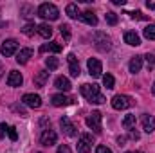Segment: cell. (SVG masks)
Instances as JSON below:
<instances>
[{
	"label": "cell",
	"instance_id": "29",
	"mask_svg": "<svg viewBox=\"0 0 155 153\" xmlns=\"http://www.w3.org/2000/svg\"><path fill=\"white\" fill-rule=\"evenodd\" d=\"M60 33H61V36L65 40H71V27H69L67 24H61V25H60Z\"/></svg>",
	"mask_w": 155,
	"mask_h": 153
},
{
	"label": "cell",
	"instance_id": "35",
	"mask_svg": "<svg viewBox=\"0 0 155 153\" xmlns=\"http://www.w3.org/2000/svg\"><path fill=\"white\" fill-rule=\"evenodd\" d=\"M58 153H72V151H71V148L67 144H60L58 146Z\"/></svg>",
	"mask_w": 155,
	"mask_h": 153
},
{
	"label": "cell",
	"instance_id": "14",
	"mask_svg": "<svg viewBox=\"0 0 155 153\" xmlns=\"http://www.w3.org/2000/svg\"><path fill=\"white\" fill-rule=\"evenodd\" d=\"M22 83H24V77H22V74L18 70H11L9 72V76H7V85L9 86H20Z\"/></svg>",
	"mask_w": 155,
	"mask_h": 153
},
{
	"label": "cell",
	"instance_id": "41",
	"mask_svg": "<svg viewBox=\"0 0 155 153\" xmlns=\"http://www.w3.org/2000/svg\"><path fill=\"white\" fill-rule=\"evenodd\" d=\"M2 72H4V67H2V63H0V77H2Z\"/></svg>",
	"mask_w": 155,
	"mask_h": 153
},
{
	"label": "cell",
	"instance_id": "30",
	"mask_svg": "<svg viewBox=\"0 0 155 153\" xmlns=\"http://www.w3.org/2000/svg\"><path fill=\"white\" fill-rule=\"evenodd\" d=\"M35 31H36V27H35L33 24H27V25H24V27H22V33H24L25 36H33V34H35Z\"/></svg>",
	"mask_w": 155,
	"mask_h": 153
},
{
	"label": "cell",
	"instance_id": "28",
	"mask_svg": "<svg viewBox=\"0 0 155 153\" xmlns=\"http://www.w3.org/2000/svg\"><path fill=\"white\" fill-rule=\"evenodd\" d=\"M103 85L107 86V88H114V85H116V79L112 74H105L103 76Z\"/></svg>",
	"mask_w": 155,
	"mask_h": 153
},
{
	"label": "cell",
	"instance_id": "2",
	"mask_svg": "<svg viewBox=\"0 0 155 153\" xmlns=\"http://www.w3.org/2000/svg\"><path fill=\"white\" fill-rule=\"evenodd\" d=\"M38 16L43 18V20H58L60 11H58V7H56L54 4L45 2V4H41L38 7Z\"/></svg>",
	"mask_w": 155,
	"mask_h": 153
},
{
	"label": "cell",
	"instance_id": "19",
	"mask_svg": "<svg viewBox=\"0 0 155 153\" xmlns=\"http://www.w3.org/2000/svg\"><path fill=\"white\" fill-rule=\"evenodd\" d=\"M36 31H38L40 36L45 38V40H49L52 36V27H51L49 24H40V25H36Z\"/></svg>",
	"mask_w": 155,
	"mask_h": 153
},
{
	"label": "cell",
	"instance_id": "36",
	"mask_svg": "<svg viewBox=\"0 0 155 153\" xmlns=\"http://www.w3.org/2000/svg\"><path fill=\"white\" fill-rule=\"evenodd\" d=\"M96 153H112V150H108L107 146H97L96 148Z\"/></svg>",
	"mask_w": 155,
	"mask_h": 153
},
{
	"label": "cell",
	"instance_id": "42",
	"mask_svg": "<svg viewBox=\"0 0 155 153\" xmlns=\"http://www.w3.org/2000/svg\"><path fill=\"white\" fill-rule=\"evenodd\" d=\"M152 92H153V96H155V83H153V88H152Z\"/></svg>",
	"mask_w": 155,
	"mask_h": 153
},
{
	"label": "cell",
	"instance_id": "5",
	"mask_svg": "<svg viewBox=\"0 0 155 153\" xmlns=\"http://www.w3.org/2000/svg\"><path fill=\"white\" fill-rule=\"evenodd\" d=\"M16 50H18V41H16V40H5V41L2 43V47H0V52H2V56H5V58L13 56Z\"/></svg>",
	"mask_w": 155,
	"mask_h": 153
},
{
	"label": "cell",
	"instance_id": "4",
	"mask_svg": "<svg viewBox=\"0 0 155 153\" xmlns=\"http://www.w3.org/2000/svg\"><path fill=\"white\" fill-rule=\"evenodd\" d=\"M101 119H103V115L99 114V112H92L87 117V126L90 130H94L96 133H99L101 132Z\"/></svg>",
	"mask_w": 155,
	"mask_h": 153
},
{
	"label": "cell",
	"instance_id": "17",
	"mask_svg": "<svg viewBox=\"0 0 155 153\" xmlns=\"http://www.w3.org/2000/svg\"><path fill=\"white\" fill-rule=\"evenodd\" d=\"M143 128H144L146 133H152L155 130V117L153 115H148V114L143 115Z\"/></svg>",
	"mask_w": 155,
	"mask_h": 153
},
{
	"label": "cell",
	"instance_id": "3",
	"mask_svg": "<svg viewBox=\"0 0 155 153\" xmlns=\"http://www.w3.org/2000/svg\"><path fill=\"white\" fill-rule=\"evenodd\" d=\"M134 105V101H132V97H128V96H123V94H117L112 97V106L116 108V110H126V108H130Z\"/></svg>",
	"mask_w": 155,
	"mask_h": 153
},
{
	"label": "cell",
	"instance_id": "40",
	"mask_svg": "<svg viewBox=\"0 0 155 153\" xmlns=\"http://www.w3.org/2000/svg\"><path fill=\"white\" fill-rule=\"evenodd\" d=\"M112 2H114L116 5H124V4H126V0H112Z\"/></svg>",
	"mask_w": 155,
	"mask_h": 153
},
{
	"label": "cell",
	"instance_id": "7",
	"mask_svg": "<svg viewBox=\"0 0 155 153\" xmlns=\"http://www.w3.org/2000/svg\"><path fill=\"white\" fill-rule=\"evenodd\" d=\"M22 103L25 106H29V108H40L41 106V97L38 94H25L22 97Z\"/></svg>",
	"mask_w": 155,
	"mask_h": 153
},
{
	"label": "cell",
	"instance_id": "44",
	"mask_svg": "<svg viewBox=\"0 0 155 153\" xmlns=\"http://www.w3.org/2000/svg\"><path fill=\"white\" fill-rule=\"evenodd\" d=\"M38 153H41V151H38Z\"/></svg>",
	"mask_w": 155,
	"mask_h": 153
},
{
	"label": "cell",
	"instance_id": "6",
	"mask_svg": "<svg viewBox=\"0 0 155 153\" xmlns=\"http://www.w3.org/2000/svg\"><path fill=\"white\" fill-rule=\"evenodd\" d=\"M87 67H88V74L92 77H99L101 72H103V65H101V61L97 58H90L87 61Z\"/></svg>",
	"mask_w": 155,
	"mask_h": 153
},
{
	"label": "cell",
	"instance_id": "39",
	"mask_svg": "<svg viewBox=\"0 0 155 153\" xmlns=\"http://www.w3.org/2000/svg\"><path fill=\"white\" fill-rule=\"evenodd\" d=\"M117 142H119V146H124V142H126V137H117Z\"/></svg>",
	"mask_w": 155,
	"mask_h": 153
},
{
	"label": "cell",
	"instance_id": "15",
	"mask_svg": "<svg viewBox=\"0 0 155 153\" xmlns=\"http://www.w3.org/2000/svg\"><path fill=\"white\" fill-rule=\"evenodd\" d=\"M54 86H56L58 90H61V92H69V90L72 88L71 81H69L67 77H63V76H58L56 79H54Z\"/></svg>",
	"mask_w": 155,
	"mask_h": 153
},
{
	"label": "cell",
	"instance_id": "8",
	"mask_svg": "<svg viewBox=\"0 0 155 153\" xmlns=\"http://www.w3.org/2000/svg\"><path fill=\"white\" fill-rule=\"evenodd\" d=\"M90 148H92V137L88 133L81 135L78 141V153H90Z\"/></svg>",
	"mask_w": 155,
	"mask_h": 153
},
{
	"label": "cell",
	"instance_id": "24",
	"mask_svg": "<svg viewBox=\"0 0 155 153\" xmlns=\"http://www.w3.org/2000/svg\"><path fill=\"white\" fill-rule=\"evenodd\" d=\"M123 128H124V130H130V132H132V130H134V128H135V115H126V117H124V119H123Z\"/></svg>",
	"mask_w": 155,
	"mask_h": 153
},
{
	"label": "cell",
	"instance_id": "26",
	"mask_svg": "<svg viewBox=\"0 0 155 153\" xmlns=\"http://www.w3.org/2000/svg\"><path fill=\"white\" fill-rule=\"evenodd\" d=\"M143 34H144V38H148V40H155V25L153 24L146 25L144 31H143Z\"/></svg>",
	"mask_w": 155,
	"mask_h": 153
},
{
	"label": "cell",
	"instance_id": "23",
	"mask_svg": "<svg viewBox=\"0 0 155 153\" xmlns=\"http://www.w3.org/2000/svg\"><path fill=\"white\" fill-rule=\"evenodd\" d=\"M47 79H49V72H47V70H40L38 74L35 76V85H36V86H45Z\"/></svg>",
	"mask_w": 155,
	"mask_h": 153
},
{
	"label": "cell",
	"instance_id": "13",
	"mask_svg": "<svg viewBox=\"0 0 155 153\" xmlns=\"http://www.w3.org/2000/svg\"><path fill=\"white\" fill-rule=\"evenodd\" d=\"M51 103H52L54 106H69V105L72 103V99L67 97V96H63V94H54V96L51 97Z\"/></svg>",
	"mask_w": 155,
	"mask_h": 153
},
{
	"label": "cell",
	"instance_id": "34",
	"mask_svg": "<svg viewBox=\"0 0 155 153\" xmlns=\"http://www.w3.org/2000/svg\"><path fill=\"white\" fill-rule=\"evenodd\" d=\"M144 58H146V61H148V70H152L153 65H155V56L153 54H146Z\"/></svg>",
	"mask_w": 155,
	"mask_h": 153
},
{
	"label": "cell",
	"instance_id": "27",
	"mask_svg": "<svg viewBox=\"0 0 155 153\" xmlns=\"http://www.w3.org/2000/svg\"><path fill=\"white\" fill-rule=\"evenodd\" d=\"M45 65H47L49 70H56L60 67V61H58V58H47L45 60Z\"/></svg>",
	"mask_w": 155,
	"mask_h": 153
},
{
	"label": "cell",
	"instance_id": "33",
	"mask_svg": "<svg viewBox=\"0 0 155 153\" xmlns=\"http://www.w3.org/2000/svg\"><path fill=\"white\" fill-rule=\"evenodd\" d=\"M126 15H130V16L135 18V20H146V16H144L141 11H132V13H126Z\"/></svg>",
	"mask_w": 155,
	"mask_h": 153
},
{
	"label": "cell",
	"instance_id": "16",
	"mask_svg": "<svg viewBox=\"0 0 155 153\" xmlns=\"http://www.w3.org/2000/svg\"><path fill=\"white\" fill-rule=\"evenodd\" d=\"M31 56H33V49H29V47L20 49V52H16V61H18L20 65H25Z\"/></svg>",
	"mask_w": 155,
	"mask_h": 153
},
{
	"label": "cell",
	"instance_id": "22",
	"mask_svg": "<svg viewBox=\"0 0 155 153\" xmlns=\"http://www.w3.org/2000/svg\"><path fill=\"white\" fill-rule=\"evenodd\" d=\"M141 67H143V58L141 56H135V58H132L130 60V63H128V69H130V72H139L141 70Z\"/></svg>",
	"mask_w": 155,
	"mask_h": 153
},
{
	"label": "cell",
	"instance_id": "43",
	"mask_svg": "<svg viewBox=\"0 0 155 153\" xmlns=\"http://www.w3.org/2000/svg\"><path fill=\"white\" fill-rule=\"evenodd\" d=\"M126 153H143V151H126Z\"/></svg>",
	"mask_w": 155,
	"mask_h": 153
},
{
	"label": "cell",
	"instance_id": "11",
	"mask_svg": "<svg viewBox=\"0 0 155 153\" xmlns=\"http://www.w3.org/2000/svg\"><path fill=\"white\" fill-rule=\"evenodd\" d=\"M67 60H69V72H71V76L78 77L79 74H81V69H79L78 58L74 56V54H69V56H67Z\"/></svg>",
	"mask_w": 155,
	"mask_h": 153
},
{
	"label": "cell",
	"instance_id": "32",
	"mask_svg": "<svg viewBox=\"0 0 155 153\" xmlns=\"http://www.w3.org/2000/svg\"><path fill=\"white\" fill-rule=\"evenodd\" d=\"M7 135H9L11 141H16V139H18V133H16L15 126H7Z\"/></svg>",
	"mask_w": 155,
	"mask_h": 153
},
{
	"label": "cell",
	"instance_id": "10",
	"mask_svg": "<svg viewBox=\"0 0 155 153\" xmlns=\"http://www.w3.org/2000/svg\"><path fill=\"white\" fill-rule=\"evenodd\" d=\"M60 126H61V130H63L65 135H69V137H76V126L71 122L69 117H61V119H60Z\"/></svg>",
	"mask_w": 155,
	"mask_h": 153
},
{
	"label": "cell",
	"instance_id": "12",
	"mask_svg": "<svg viewBox=\"0 0 155 153\" xmlns=\"http://www.w3.org/2000/svg\"><path fill=\"white\" fill-rule=\"evenodd\" d=\"M94 40H96V43H97V49H99V50H108V49H110V38H108L107 34L97 33V34L94 36Z\"/></svg>",
	"mask_w": 155,
	"mask_h": 153
},
{
	"label": "cell",
	"instance_id": "37",
	"mask_svg": "<svg viewBox=\"0 0 155 153\" xmlns=\"http://www.w3.org/2000/svg\"><path fill=\"white\" fill-rule=\"evenodd\" d=\"M128 137H130L132 141H139V133H137V132H134V130L130 132V135H128Z\"/></svg>",
	"mask_w": 155,
	"mask_h": 153
},
{
	"label": "cell",
	"instance_id": "20",
	"mask_svg": "<svg viewBox=\"0 0 155 153\" xmlns=\"http://www.w3.org/2000/svg\"><path fill=\"white\" fill-rule=\"evenodd\" d=\"M85 24H88V25H97V16L92 13V11H85V13H81V16H79Z\"/></svg>",
	"mask_w": 155,
	"mask_h": 153
},
{
	"label": "cell",
	"instance_id": "18",
	"mask_svg": "<svg viewBox=\"0 0 155 153\" xmlns=\"http://www.w3.org/2000/svg\"><path fill=\"white\" fill-rule=\"evenodd\" d=\"M124 41H126L128 45H132V47L141 45V38H139V34H137V33H134V31L124 33Z\"/></svg>",
	"mask_w": 155,
	"mask_h": 153
},
{
	"label": "cell",
	"instance_id": "9",
	"mask_svg": "<svg viewBox=\"0 0 155 153\" xmlns=\"http://www.w3.org/2000/svg\"><path fill=\"white\" fill-rule=\"evenodd\" d=\"M56 141H58V135L52 130H43V133L40 135V142L43 146H52V144H56Z\"/></svg>",
	"mask_w": 155,
	"mask_h": 153
},
{
	"label": "cell",
	"instance_id": "1",
	"mask_svg": "<svg viewBox=\"0 0 155 153\" xmlns=\"http://www.w3.org/2000/svg\"><path fill=\"white\" fill-rule=\"evenodd\" d=\"M81 96L88 101V103H96V105H103L107 99H105V96L99 92V86L96 85V83H85V85H81Z\"/></svg>",
	"mask_w": 155,
	"mask_h": 153
},
{
	"label": "cell",
	"instance_id": "38",
	"mask_svg": "<svg viewBox=\"0 0 155 153\" xmlns=\"http://www.w3.org/2000/svg\"><path fill=\"white\" fill-rule=\"evenodd\" d=\"M146 7L148 9H155V0H148L146 2Z\"/></svg>",
	"mask_w": 155,
	"mask_h": 153
},
{
	"label": "cell",
	"instance_id": "31",
	"mask_svg": "<svg viewBox=\"0 0 155 153\" xmlns=\"http://www.w3.org/2000/svg\"><path fill=\"white\" fill-rule=\"evenodd\" d=\"M105 18H107V22H108L110 25H116L117 24V15L114 13V11H108V13L105 15Z\"/></svg>",
	"mask_w": 155,
	"mask_h": 153
},
{
	"label": "cell",
	"instance_id": "25",
	"mask_svg": "<svg viewBox=\"0 0 155 153\" xmlns=\"http://www.w3.org/2000/svg\"><path fill=\"white\" fill-rule=\"evenodd\" d=\"M65 13H67L71 18H79V16H81V13H79V9H78V4H69V5L65 7Z\"/></svg>",
	"mask_w": 155,
	"mask_h": 153
},
{
	"label": "cell",
	"instance_id": "21",
	"mask_svg": "<svg viewBox=\"0 0 155 153\" xmlns=\"http://www.w3.org/2000/svg\"><path fill=\"white\" fill-rule=\"evenodd\" d=\"M40 52H61V45L56 43V41H51V43H43L40 47Z\"/></svg>",
	"mask_w": 155,
	"mask_h": 153
}]
</instances>
